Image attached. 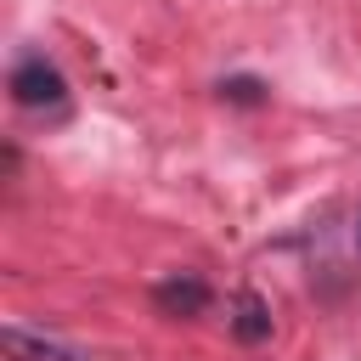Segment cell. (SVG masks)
<instances>
[{"label":"cell","instance_id":"obj_1","mask_svg":"<svg viewBox=\"0 0 361 361\" xmlns=\"http://www.w3.org/2000/svg\"><path fill=\"white\" fill-rule=\"evenodd\" d=\"M6 90H11L17 107H62V102H68V79H62L45 56H23V62L11 68Z\"/></svg>","mask_w":361,"mask_h":361},{"label":"cell","instance_id":"obj_2","mask_svg":"<svg viewBox=\"0 0 361 361\" xmlns=\"http://www.w3.org/2000/svg\"><path fill=\"white\" fill-rule=\"evenodd\" d=\"M0 350H6V361H85L73 344H62L51 333H34L23 322H6L0 327Z\"/></svg>","mask_w":361,"mask_h":361},{"label":"cell","instance_id":"obj_3","mask_svg":"<svg viewBox=\"0 0 361 361\" xmlns=\"http://www.w3.org/2000/svg\"><path fill=\"white\" fill-rule=\"evenodd\" d=\"M152 299H158V310H164V316H203L209 288H203V276L180 271V276H164V282L152 288Z\"/></svg>","mask_w":361,"mask_h":361},{"label":"cell","instance_id":"obj_6","mask_svg":"<svg viewBox=\"0 0 361 361\" xmlns=\"http://www.w3.org/2000/svg\"><path fill=\"white\" fill-rule=\"evenodd\" d=\"M355 248H361V214H355Z\"/></svg>","mask_w":361,"mask_h":361},{"label":"cell","instance_id":"obj_4","mask_svg":"<svg viewBox=\"0 0 361 361\" xmlns=\"http://www.w3.org/2000/svg\"><path fill=\"white\" fill-rule=\"evenodd\" d=\"M231 333H237L243 344H265V338H271V310H265V299L243 293V299H237V316H231Z\"/></svg>","mask_w":361,"mask_h":361},{"label":"cell","instance_id":"obj_5","mask_svg":"<svg viewBox=\"0 0 361 361\" xmlns=\"http://www.w3.org/2000/svg\"><path fill=\"white\" fill-rule=\"evenodd\" d=\"M220 96L237 102V107H265L271 102V85L254 79V73H231V79H220Z\"/></svg>","mask_w":361,"mask_h":361}]
</instances>
